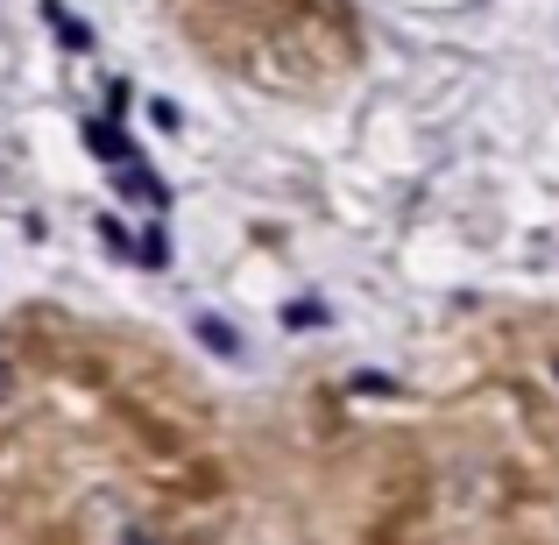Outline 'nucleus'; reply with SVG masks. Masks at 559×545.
<instances>
[{
	"label": "nucleus",
	"mask_w": 559,
	"mask_h": 545,
	"mask_svg": "<svg viewBox=\"0 0 559 545\" xmlns=\"http://www.w3.org/2000/svg\"><path fill=\"white\" fill-rule=\"evenodd\" d=\"M114 178H121V199H128V205H164V199H170L164 178H150L135 156H128V164H114Z\"/></svg>",
	"instance_id": "1"
},
{
	"label": "nucleus",
	"mask_w": 559,
	"mask_h": 545,
	"mask_svg": "<svg viewBox=\"0 0 559 545\" xmlns=\"http://www.w3.org/2000/svg\"><path fill=\"white\" fill-rule=\"evenodd\" d=\"M85 142H93V156H107V164H128V156H135V150H128V135H121V121H93V128H85Z\"/></svg>",
	"instance_id": "2"
},
{
	"label": "nucleus",
	"mask_w": 559,
	"mask_h": 545,
	"mask_svg": "<svg viewBox=\"0 0 559 545\" xmlns=\"http://www.w3.org/2000/svg\"><path fill=\"white\" fill-rule=\"evenodd\" d=\"M43 14H50V22H57V36H64L71 50H85V28L71 22V8H57V0H43Z\"/></svg>",
	"instance_id": "3"
},
{
	"label": "nucleus",
	"mask_w": 559,
	"mask_h": 545,
	"mask_svg": "<svg viewBox=\"0 0 559 545\" xmlns=\"http://www.w3.org/2000/svg\"><path fill=\"white\" fill-rule=\"evenodd\" d=\"M199 341H205V347H219V355H241L234 327H219V319H199Z\"/></svg>",
	"instance_id": "4"
},
{
	"label": "nucleus",
	"mask_w": 559,
	"mask_h": 545,
	"mask_svg": "<svg viewBox=\"0 0 559 545\" xmlns=\"http://www.w3.org/2000/svg\"><path fill=\"white\" fill-rule=\"evenodd\" d=\"M135 262H150V270H164V262H170V241H164V227H156V234H142V241H135Z\"/></svg>",
	"instance_id": "5"
},
{
	"label": "nucleus",
	"mask_w": 559,
	"mask_h": 545,
	"mask_svg": "<svg viewBox=\"0 0 559 545\" xmlns=\"http://www.w3.org/2000/svg\"><path fill=\"white\" fill-rule=\"evenodd\" d=\"M121 545H156V538H150V532H128V538H121Z\"/></svg>",
	"instance_id": "6"
},
{
	"label": "nucleus",
	"mask_w": 559,
	"mask_h": 545,
	"mask_svg": "<svg viewBox=\"0 0 559 545\" xmlns=\"http://www.w3.org/2000/svg\"><path fill=\"white\" fill-rule=\"evenodd\" d=\"M0 396H8V368H0Z\"/></svg>",
	"instance_id": "7"
},
{
	"label": "nucleus",
	"mask_w": 559,
	"mask_h": 545,
	"mask_svg": "<svg viewBox=\"0 0 559 545\" xmlns=\"http://www.w3.org/2000/svg\"><path fill=\"white\" fill-rule=\"evenodd\" d=\"M552 376H559V362H552Z\"/></svg>",
	"instance_id": "8"
}]
</instances>
